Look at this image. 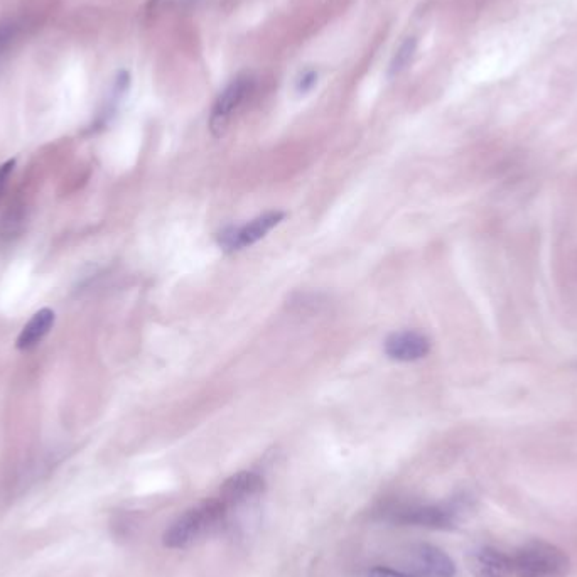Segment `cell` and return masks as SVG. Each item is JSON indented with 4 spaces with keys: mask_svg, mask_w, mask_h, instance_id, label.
Wrapping results in <instances>:
<instances>
[{
    "mask_svg": "<svg viewBox=\"0 0 577 577\" xmlns=\"http://www.w3.org/2000/svg\"><path fill=\"white\" fill-rule=\"evenodd\" d=\"M227 505L218 497L208 498L205 502L191 507L174 522L162 542L169 549H188L191 545L198 544L201 540L208 539L210 535L222 530L230 517Z\"/></svg>",
    "mask_w": 577,
    "mask_h": 577,
    "instance_id": "cell-1",
    "label": "cell"
},
{
    "mask_svg": "<svg viewBox=\"0 0 577 577\" xmlns=\"http://www.w3.org/2000/svg\"><path fill=\"white\" fill-rule=\"evenodd\" d=\"M508 557L515 577H567L571 571V559L566 552L545 540L520 545Z\"/></svg>",
    "mask_w": 577,
    "mask_h": 577,
    "instance_id": "cell-2",
    "label": "cell"
},
{
    "mask_svg": "<svg viewBox=\"0 0 577 577\" xmlns=\"http://www.w3.org/2000/svg\"><path fill=\"white\" fill-rule=\"evenodd\" d=\"M387 520L392 524L422 527L431 530H451L459 524L463 503L449 502L439 505H397L387 510Z\"/></svg>",
    "mask_w": 577,
    "mask_h": 577,
    "instance_id": "cell-3",
    "label": "cell"
},
{
    "mask_svg": "<svg viewBox=\"0 0 577 577\" xmlns=\"http://www.w3.org/2000/svg\"><path fill=\"white\" fill-rule=\"evenodd\" d=\"M284 220L282 211H269L265 215L257 216L252 222L243 225V227H228L218 235L220 247L227 252H237V250L250 247L259 242L262 238L274 230L279 223Z\"/></svg>",
    "mask_w": 577,
    "mask_h": 577,
    "instance_id": "cell-4",
    "label": "cell"
},
{
    "mask_svg": "<svg viewBox=\"0 0 577 577\" xmlns=\"http://www.w3.org/2000/svg\"><path fill=\"white\" fill-rule=\"evenodd\" d=\"M250 92L249 78H237L223 90L218 97L213 110H211L210 130L215 137H222L227 132L228 125L232 122V117L242 105L243 100Z\"/></svg>",
    "mask_w": 577,
    "mask_h": 577,
    "instance_id": "cell-5",
    "label": "cell"
},
{
    "mask_svg": "<svg viewBox=\"0 0 577 577\" xmlns=\"http://www.w3.org/2000/svg\"><path fill=\"white\" fill-rule=\"evenodd\" d=\"M264 490L265 481L262 476L252 473V471H240L223 483L218 498L232 512L233 508L242 507L245 503L260 497Z\"/></svg>",
    "mask_w": 577,
    "mask_h": 577,
    "instance_id": "cell-6",
    "label": "cell"
},
{
    "mask_svg": "<svg viewBox=\"0 0 577 577\" xmlns=\"http://www.w3.org/2000/svg\"><path fill=\"white\" fill-rule=\"evenodd\" d=\"M412 569L419 577H454L456 566L453 559L436 545H417L410 559Z\"/></svg>",
    "mask_w": 577,
    "mask_h": 577,
    "instance_id": "cell-7",
    "label": "cell"
},
{
    "mask_svg": "<svg viewBox=\"0 0 577 577\" xmlns=\"http://www.w3.org/2000/svg\"><path fill=\"white\" fill-rule=\"evenodd\" d=\"M385 353L395 362H417L431 351V341L419 331H400L385 340Z\"/></svg>",
    "mask_w": 577,
    "mask_h": 577,
    "instance_id": "cell-8",
    "label": "cell"
},
{
    "mask_svg": "<svg viewBox=\"0 0 577 577\" xmlns=\"http://www.w3.org/2000/svg\"><path fill=\"white\" fill-rule=\"evenodd\" d=\"M470 569L475 577L513 576L510 557L491 547H483L471 554Z\"/></svg>",
    "mask_w": 577,
    "mask_h": 577,
    "instance_id": "cell-9",
    "label": "cell"
},
{
    "mask_svg": "<svg viewBox=\"0 0 577 577\" xmlns=\"http://www.w3.org/2000/svg\"><path fill=\"white\" fill-rule=\"evenodd\" d=\"M54 319H56L54 311L49 308L39 309L38 313L34 314L33 318L29 319V323L22 328L21 335L17 338V348L31 350L38 345L39 341L48 335L49 329L53 328Z\"/></svg>",
    "mask_w": 577,
    "mask_h": 577,
    "instance_id": "cell-10",
    "label": "cell"
},
{
    "mask_svg": "<svg viewBox=\"0 0 577 577\" xmlns=\"http://www.w3.org/2000/svg\"><path fill=\"white\" fill-rule=\"evenodd\" d=\"M416 48V38L405 39V43L400 46L399 51L394 56V60L390 63V76L399 75L400 71L409 65L412 56L416 53Z\"/></svg>",
    "mask_w": 577,
    "mask_h": 577,
    "instance_id": "cell-11",
    "label": "cell"
},
{
    "mask_svg": "<svg viewBox=\"0 0 577 577\" xmlns=\"http://www.w3.org/2000/svg\"><path fill=\"white\" fill-rule=\"evenodd\" d=\"M14 168H16V161H14V159H9V161L4 162V164L0 166V200H2V196L6 193L7 184H9L11 174L14 173Z\"/></svg>",
    "mask_w": 577,
    "mask_h": 577,
    "instance_id": "cell-12",
    "label": "cell"
},
{
    "mask_svg": "<svg viewBox=\"0 0 577 577\" xmlns=\"http://www.w3.org/2000/svg\"><path fill=\"white\" fill-rule=\"evenodd\" d=\"M370 577H419V576H409L405 572L394 571V569H387V567H375L372 572H370Z\"/></svg>",
    "mask_w": 577,
    "mask_h": 577,
    "instance_id": "cell-13",
    "label": "cell"
},
{
    "mask_svg": "<svg viewBox=\"0 0 577 577\" xmlns=\"http://www.w3.org/2000/svg\"><path fill=\"white\" fill-rule=\"evenodd\" d=\"M316 78H318V75H316V73H314V71H309V73H306V75L302 76L301 81H299V92H308V90H311V88L314 87V83H316Z\"/></svg>",
    "mask_w": 577,
    "mask_h": 577,
    "instance_id": "cell-14",
    "label": "cell"
},
{
    "mask_svg": "<svg viewBox=\"0 0 577 577\" xmlns=\"http://www.w3.org/2000/svg\"><path fill=\"white\" fill-rule=\"evenodd\" d=\"M164 2H173V0H152V4H164ZM176 2H183V0H176Z\"/></svg>",
    "mask_w": 577,
    "mask_h": 577,
    "instance_id": "cell-15",
    "label": "cell"
}]
</instances>
